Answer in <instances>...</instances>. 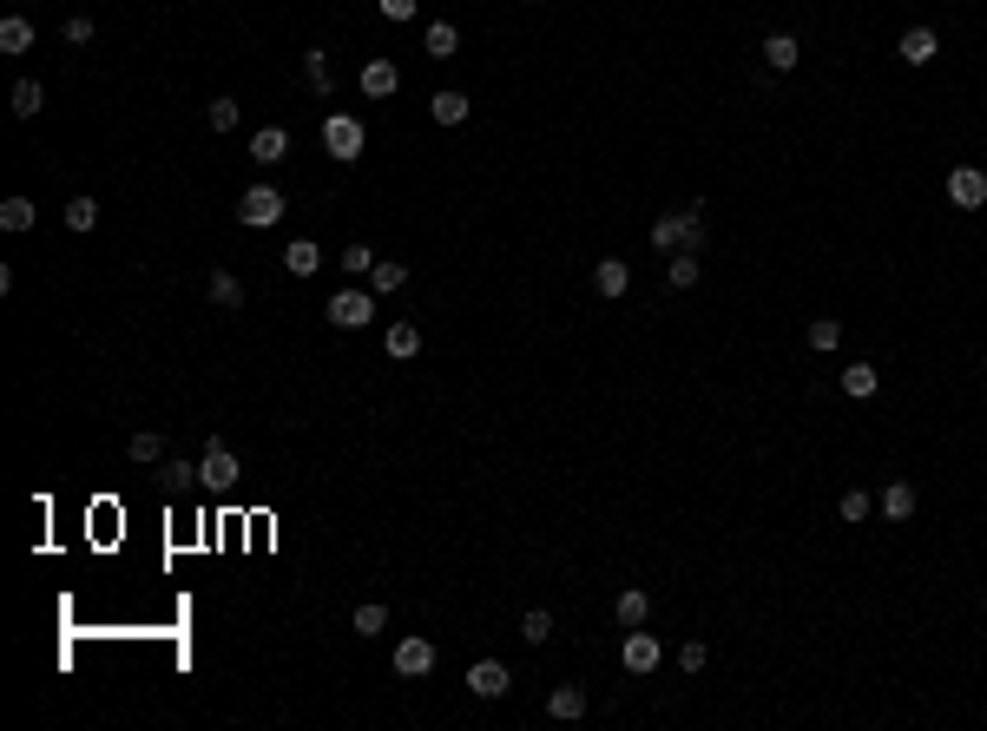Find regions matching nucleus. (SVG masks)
I'll list each match as a JSON object with an SVG mask.
<instances>
[{
	"instance_id": "nucleus-9",
	"label": "nucleus",
	"mask_w": 987,
	"mask_h": 731,
	"mask_svg": "<svg viewBox=\"0 0 987 731\" xmlns=\"http://www.w3.org/2000/svg\"><path fill=\"white\" fill-rule=\"evenodd\" d=\"M948 198H955L961 211H981L987 205V172L981 165H955V172H948Z\"/></svg>"
},
{
	"instance_id": "nucleus-22",
	"label": "nucleus",
	"mask_w": 987,
	"mask_h": 731,
	"mask_svg": "<svg viewBox=\"0 0 987 731\" xmlns=\"http://www.w3.org/2000/svg\"><path fill=\"white\" fill-rule=\"evenodd\" d=\"M876 389H882V369H876V363H849V369H843V396L869 402Z\"/></svg>"
},
{
	"instance_id": "nucleus-6",
	"label": "nucleus",
	"mask_w": 987,
	"mask_h": 731,
	"mask_svg": "<svg viewBox=\"0 0 987 731\" xmlns=\"http://www.w3.org/2000/svg\"><path fill=\"white\" fill-rule=\"evenodd\" d=\"M658 659H665V646H658L652 633H639V626H626V639H619V666H626L632 679H645V672H658Z\"/></svg>"
},
{
	"instance_id": "nucleus-38",
	"label": "nucleus",
	"mask_w": 987,
	"mask_h": 731,
	"mask_svg": "<svg viewBox=\"0 0 987 731\" xmlns=\"http://www.w3.org/2000/svg\"><path fill=\"white\" fill-rule=\"evenodd\" d=\"M93 224H99L93 198H73V205H66V231H93Z\"/></svg>"
},
{
	"instance_id": "nucleus-10",
	"label": "nucleus",
	"mask_w": 987,
	"mask_h": 731,
	"mask_svg": "<svg viewBox=\"0 0 987 731\" xmlns=\"http://www.w3.org/2000/svg\"><path fill=\"white\" fill-rule=\"evenodd\" d=\"M356 86H362V93H369V99H389L395 86H402V66H395V60H382V53H376V60H362Z\"/></svg>"
},
{
	"instance_id": "nucleus-33",
	"label": "nucleus",
	"mask_w": 987,
	"mask_h": 731,
	"mask_svg": "<svg viewBox=\"0 0 987 731\" xmlns=\"http://www.w3.org/2000/svg\"><path fill=\"white\" fill-rule=\"evenodd\" d=\"M382 626H389V606H382V600H362V606H356V633H362V639H376Z\"/></svg>"
},
{
	"instance_id": "nucleus-26",
	"label": "nucleus",
	"mask_w": 987,
	"mask_h": 731,
	"mask_svg": "<svg viewBox=\"0 0 987 731\" xmlns=\"http://www.w3.org/2000/svg\"><path fill=\"white\" fill-rule=\"evenodd\" d=\"M27 47H33V20L7 14V20H0V53H27Z\"/></svg>"
},
{
	"instance_id": "nucleus-2",
	"label": "nucleus",
	"mask_w": 987,
	"mask_h": 731,
	"mask_svg": "<svg viewBox=\"0 0 987 731\" xmlns=\"http://www.w3.org/2000/svg\"><path fill=\"white\" fill-rule=\"evenodd\" d=\"M362 145H369V132H362L356 112H329V119H323V152H329L336 165H356Z\"/></svg>"
},
{
	"instance_id": "nucleus-16",
	"label": "nucleus",
	"mask_w": 987,
	"mask_h": 731,
	"mask_svg": "<svg viewBox=\"0 0 987 731\" xmlns=\"http://www.w3.org/2000/svg\"><path fill=\"white\" fill-rule=\"evenodd\" d=\"M468 93H455V86H448V93H435L428 99V119H435V126H468Z\"/></svg>"
},
{
	"instance_id": "nucleus-25",
	"label": "nucleus",
	"mask_w": 987,
	"mask_h": 731,
	"mask_svg": "<svg viewBox=\"0 0 987 731\" xmlns=\"http://www.w3.org/2000/svg\"><path fill=\"white\" fill-rule=\"evenodd\" d=\"M158 475H165V488H172V494H191V488H198V461L172 455V461H165V468H158Z\"/></svg>"
},
{
	"instance_id": "nucleus-20",
	"label": "nucleus",
	"mask_w": 987,
	"mask_h": 731,
	"mask_svg": "<svg viewBox=\"0 0 987 731\" xmlns=\"http://www.w3.org/2000/svg\"><path fill=\"white\" fill-rule=\"evenodd\" d=\"M547 712L566 718V725H573V718H586V685H553V692H547Z\"/></svg>"
},
{
	"instance_id": "nucleus-29",
	"label": "nucleus",
	"mask_w": 987,
	"mask_h": 731,
	"mask_svg": "<svg viewBox=\"0 0 987 731\" xmlns=\"http://www.w3.org/2000/svg\"><path fill=\"white\" fill-rule=\"evenodd\" d=\"M211 303H218V310H244V284H237L231 271H211Z\"/></svg>"
},
{
	"instance_id": "nucleus-37",
	"label": "nucleus",
	"mask_w": 987,
	"mask_h": 731,
	"mask_svg": "<svg viewBox=\"0 0 987 731\" xmlns=\"http://www.w3.org/2000/svg\"><path fill=\"white\" fill-rule=\"evenodd\" d=\"M376 264H382V257L369 251V244H349V251H343V271H349V277H369Z\"/></svg>"
},
{
	"instance_id": "nucleus-31",
	"label": "nucleus",
	"mask_w": 987,
	"mask_h": 731,
	"mask_svg": "<svg viewBox=\"0 0 987 731\" xmlns=\"http://www.w3.org/2000/svg\"><path fill=\"white\" fill-rule=\"evenodd\" d=\"M303 80H310V93H316V99L336 93V80H329V60H323V53H303Z\"/></svg>"
},
{
	"instance_id": "nucleus-40",
	"label": "nucleus",
	"mask_w": 987,
	"mask_h": 731,
	"mask_svg": "<svg viewBox=\"0 0 987 731\" xmlns=\"http://www.w3.org/2000/svg\"><path fill=\"white\" fill-rule=\"evenodd\" d=\"M376 14L382 20H415L422 14V0H376Z\"/></svg>"
},
{
	"instance_id": "nucleus-18",
	"label": "nucleus",
	"mask_w": 987,
	"mask_h": 731,
	"mask_svg": "<svg viewBox=\"0 0 987 731\" xmlns=\"http://www.w3.org/2000/svg\"><path fill=\"white\" fill-rule=\"evenodd\" d=\"M797 60H803L797 33H770V40H764V66H770V73H790Z\"/></svg>"
},
{
	"instance_id": "nucleus-39",
	"label": "nucleus",
	"mask_w": 987,
	"mask_h": 731,
	"mask_svg": "<svg viewBox=\"0 0 987 731\" xmlns=\"http://www.w3.org/2000/svg\"><path fill=\"white\" fill-rule=\"evenodd\" d=\"M678 666H685V672H705L711 666V646H705V639H685V646H678Z\"/></svg>"
},
{
	"instance_id": "nucleus-21",
	"label": "nucleus",
	"mask_w": 987,
	"mask_h": 731,
	"mask_svg": "<svg viewBox=\"0 0 987 731\" xmlns=\"http://www.w3.org/2000/svg\"><path fill=\"white\" fill-rule=\"evenodd\" d=\"M698 277H705V264H698V251H672V257H665V284H672V290H691Z\"/></svg>"
},
{
	"instance_id": "nucleus-14",
	"label": "nucleus",
	"mask_w": 987,
	"mask_h": 731,
	"mask_svg": "<svg viewBox=\"0 0 987 731\" xmlns=\"http://www.w3.org/2000/svg\"><path fill=\"white\" fill-rule=\"evenodd\" d=\"M612 620H619V626H645V620H652V593H645V587H619Z\"/></svg>"
},
{
	"instance_id": "nucleus-15",
	"label": "nucleus",
	"mask_w": 987,
	"mask_h": 731,
	"mask_svg": "<svg viewBox=\"0 0 987 731\" xmlns=\"http://www.w3.org/2000/svg\"><path fill=\"white\" fill-rule=\"evenodd\" d=\"M283 152H290V132L283 126H257L251 132V159L257 165H283Z\"/></svg>"
},
{
	"instance_id": "nucleus-17",
	"label": "nucleus",
	"mask_w": 987,
	"mask_h": 731,
	"mask_svg": "<svg viewBox=\"0 0 987 731\" xmlns=\"http://www.w3.org/2000/svg\"><path fill=\"white\" fill-rule=\"evenodd\" d=\"M882 521H915V481H889L882 488Z\"/></svg>"
},
{
	"instance_id": "nucleus-32",
	"label": "nucleus",
	"mask_w": 987,
	"mask_h": 731,
	"mask_svg": "<svg viewBox=\"0 0 987 731\" xmlns=\"http://www.w3.org/2000/svg\"><path fill=\"white\" fill-rule=\"evenodd\" d=\"M126 455L139 461V468H152V461H165V442H158L152 429H139V435H132V442H126Z\"/></svg>"
},
{
	"instance_id": "nucleus-28",
	"label": "nucleus",
	"mask_w": 987,
	"mask_h": 731,
	"mask_svg": "<svg viewBox=\"0 0 987 731\" xmlns=\"http://www.w3.org/2000/svg\"><path fill=\"white\" fill-rule=\"evenodd\" d=\"M803 336H810L816 356H830L836 343H843V323H836V317H810V330H803Z\"/></svg>"
},
{
	"instance_id": "nucleus-23",
	"label": "nucleus",
	"mask_w": 987,
	"mask_h": 731,
	"mask_svg": "<svg viewBox=\"0 0 987 731\" xmlns=\"http://www.w3.org/2000/svg\"><path fill=\"white\" fill-rule=\"evenodd\" d=\"M382 343H389L395 363H415V356H422V330H415V323H389V336H382Z\"/></svg>"
},
{
	"instance_id": "nucleus-36",
	"label": "nucleus",
	"mask_w": 987,
	"mask_h": 731,
	"mask_svg": "<svg viewBox=\"0 0 987 731\" xmlns=\"http://www.w3.org/2000/svg\"><path fill=\"white\" fill-rule=\"evenodd\" d=\"M836 514H843V521L856 527V521H869V514H876V501H869V494H862V488H849L843 501H836Z\"/></svg>"
},
{
	"instance_id": "nucleus-34",
	"label": "nucleus",
	"mask_w": 987,
	"mask_h": 731,
	"mask_svg": "<svg viewBox=\"0 0 987 731\" xmlns=\"http://www.w3.org/2000/svg\"><path fill=\"white\" fill-rule=\"evenodd\" d=\"M204 119H211V132H237L244 106H237V99H211V106H204Z\"/></svg>"
},
{
	"instance_id": "nucleus-7",
	"label": "nucleus",
	"mask_w": 987,
	"mask_h": 731,
	"mask_svg": "<svg viewBox=\"0 0 987 731\" xmlns=\"http://www.w3.org/2000/svg\"><path fill=\"white\" fill-rule=\"evenodd\" d=\"M395 672H402V679H428V672H435V639H422V633L395 639Z\"/></svg>"
},
{
	"instance_id": "nucleus-35",
	"label": "nucleus",
	"mask_w": 987,
	"mask_h": 731,
	"mask_svg": "<svg viewBox=\"0 0 987 731\" xmlns=\"http://www.w3.org/2000/svg\"><path fill=\"white\" fill-rule=\"evenodd\" d=\"M40 106H47V93H40V80H20V86H14V119H33Z\"/></svg>"
},
{
	"instance_id": "nucleus-4",
	"label": "nucleus",
	"mask_w": 987,
	"mask_h": 731,
	"mask_svg": "<svg viewBox=\"0 0 987 731\" xmlns=\"http://www.w3.org/2000/svg\"><path fill=\"white\" fill-rule=\"evenodd\" d=\"M329 323H336V330H362V323H376V290H336V297H329V310H323Z\"/></svg>"
},
{
	"instance_id": "nucleus-30",
	"label": "nucleus",
	"mask_w": 987,
	"mask_h": 731,
	"mask_svg": "<svg viewBox=\"0 0 987 731\" xmlns=\"http://www.w3.org/2000/svg\"><path fill=\"white\" fill-rule=\"evenodd\" d=\"M369 290H376V297H395V290H408V264H376V271H369Z\"/></svg>"
},
{
	"instance_id": "nucleus-19",
	"label": "nucleus",
	"mask_w": 987,
	"mask_h": 731,
	"mask_svg": "<svg viewBox=\"0 0 987 731\" xmlns=\"http://www.w3.org/2000/svg\"><path fill=\"white\" fill-rule=\"evenodd\" d=\"M283 271H290V277H303V284H310V277L323 271V251H316L310 238H297V244H290V251H283Z\"/></svg>"
},
{
	"instance_id": "nucleus-1",
	"label": "nucleus",
	"mask_w": 987,
	"mask_h": 731,
	"mask_svg": "<svg viewBox=\"0 0 987 731\" xmlns=\"http://www.w3.org/2000/svg\"><path fill=\"white\" fill-rule=\"evenodd\" d=\"M652 251H658V257H672V251H705V205L658 211V218H652Z\"/></svg>"
},
{
	"instance_id": "nucleus-11",
	"label": "nucleus",
	"mask_w": 987,
	"mask_h": 731,
	"mask_svg": "<svg viewBox=\"0 0 987 731\" xmlns=\"http://www.w3.org/2000/svg\"><path fill=\"white\" fill-rule=\"evenodd\" d=\"M895 53H902V66H935V53H941V33H935V27H909Z\"/></svg>"
},
{
	"instance_id": "nucleus-24",
	"label": "nucleus",
	"mask_w": 987,
	"mask_h": 731,
	"mask_svg": "<svg viewBox=\"0 0 987 731\" xmlns=\"http://www.w3.org/2000/svg\"><path fill=\"white\" fill-rule=\"evenodd\" d=\"M520 639H527V646H547L553 639V613L547 606H527V613H520Z\"/></svg>"
},
{
	"instance_id": "nucleus-13",
	"label": "nucleus",
	"mask_w": 987,
	"mask_h": 731,
	"mask_svg": "<svg viewBox=\"0 0 987 731\" xmlns=\"http://www.w3.org/2000/svg\"><path fill=\"white\" fill-rule=\"evenodd\" d=\"M422 53H428V60H455V53H461V27H455V20H428Z\"/></svg>"
},
{
	"instance_id": "nucleus-41",
	"label": "nucleus",
	"mask_w": 987,
	"mask_h": 731,
	"mask_svg": "<svg viewBox=\"0 0 987 731\" xmlns=\"http://www.w3.org/2000/svg\"><path fill=\"white\" fill-rule=\"evenodd\" d=\"M66 40H73V47H86V40H93V20L73 14V20H66Z\"/></svg>"
},
{
	"instance_id": "nucleus-5",
	"label": "nucleus",
	"mask_w": 987,
	"mask_h": 731,
	"mask_svg": "<svg viewBox=\"0 0 987 731\" xmlns=\"http://www.w3.org/2000/svg\"><path fill=\"white\" fill-rule=\"evenodd\" d=\"M237 455H231V442H211L204 448V461H198V488H211V494H224V488H237Z\"/></svg>"
},
{
	"instance_id": "nucleus-12",
	"label": "nucleus",
	"mask_w": 987,
	"mask_h": 731,
	"mask_svg": "<svg viewBox=\"0 0 987 731\" xmlns=\"http://www.w3.org/2000/svg\"><path fill=\"white\" fill-rule=\"evenodd\" d=\"M593 290H599V297H626V290H632V264H626V257H599V264H593Z\"/></svg>"
},
{
	"instance_id": "nucleus-8",
	"label": "nucleus",
	"mask_w": 987,
	"mask_h": 731,
	"mask_svg": "<svg viewBox=\"0 0 987 731\" xmlns=\"http://www.w3.org/2000/svg\"><path fill=\"white\" fill-rule=\"evenodd\" d=\"M468 692L474 699H507V692H514V672H507L501 659H474L468 666Z\"/></svg>"
},
{
	"instance_id": "nucleus-3",
	"label": "nucleus",
	"mask_w": 987,
	"mask_h": 731,
	"mask_svg": "<svg viewBox=\"0 0 987 731\" xmlns=\"http://www.w3.org/2000/svg\"><path fill=\"white\" fill-rule=\"evenodd\" d=\"M277 218H283V191L277 185H251L237 198V224H244V231H270Z\"/></svg>"
},
{
	"instance_id": "nucleus-27",
	"label": "nucleus",
	"mask_w": 987,
	"mask_h": 731,
	"mask_svg": "<svg viewBox=\"0 0 987 731\" xmlns=\"http://www.w3.org/2000/svg\"><path fill=\"white\" fill-rule=\"evenodd\" d=\"M33 218H40V211H33V198H7V205H0V231H33Z\"/></svg>"
}]
</instances>
